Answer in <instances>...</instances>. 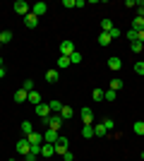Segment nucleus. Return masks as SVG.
Instances as JSON below:
<instances>
[{"instance_id":"obj_1","label":"nucleus","mask_w":144,"mask_h":161,"mask_svg":"<svg viewBox=\"0 0 144 161\" xmlns=\"http://www.w3.org/2000/svg\"><path fill=\"white\" fill-rule=\"evenodd\" d=\"M62 115L60 113H53L51 118H46V125H48V130H55V132H60V128H62Z\"/></svg>"},{"instance_id":"obj_2","label":"nucleus","mask_w":144,"mask_h":161,"mask_svg":"<svg viewBox=\"0 0 144 161\" xmlns=\"http://www.w3.org/2000/svg\"><path fill=\"white\" fill-rule=\"evenodd\" d=\"M65 152H70V140L67 137H58V142H55V154L62 156Z\"/></svg>"},{"instance_id":"obj_3","label":"nucleus","mask_w":144,"mask_h":161,"mask_svg":"<svg viewBox=\"0 0 144 161\" xmlns=\"http://www.w3.org/2000/svg\"><path fill=\"white\" fill-rule=\"evenodd\" d=\"M75 53V43L70 39H65V41H60V55H65V58H70V55Z\"/></svg>"},{"instance_id":"obj_4","label":"nucleus","mask_w":144,"mask_h":161,"mask_svg":"<svg viewBox=\"0 0 144 161\" xmlns=\"http://www.w3.org/2000/svg\"><path fill=\"white\" fill-rule=\"evenodd\" d=\"M27 140H29V144H31V147H41V144H43V135L34 130L31 135H27Z\"/></svg>"},{"instance_id":"obj_5","label":"nucleus","mask_w":144,"mask_h":161,"mask_svg":"<svg viewBox=\"0 0 144 161\" xmlns=\"http://www.w3.org/2000/svg\"><path fill=\"white\" fill-rule=\"evenodd\" d=\"M79 115H82V120H84V125H91V123H94V111H91L89 106H84L82 111H79Z\"/></svg>"},{"instance_id":"obj_6","label":"nucleus","mask_w":144,"mask_h":161,"mask_svg":"<svg viewBox=\"0 0 144 161\" xmlns=\"http://www.w3.org/2000/svg\"><path fill=\"white\" fill-rule=\"evenodd\" d=\"M36 115H39V118H43V120H46V118H51V106H48V103H39V106H36Z\"/></svg>"},{"instance_id":"obj_7","label":"nucleus","mask_w":144,"mask_h":161,"mask_svg":"<svg viewBox=\"0 0 144 161\" xmlns=\"http://www.w3.org/2000/svg\"><path fill=\"white\" fill-rule=\"evenodd\" d=\"M17 152H19L22 156H27L29 152H31V144H29V140H27V137H24V140H19V142H17Z\"/></svg>"},{"instance_id":"obj_8","label":"nucleus","mask_w":144,"mask_h":161,"mask_svg":"<svg viewBox=\"0 0 144 161\" xmlns=\"http://www.w3.org/2000/svg\"><path fill=\"white\" fill-rule=\"evenodd\" d=\"M14 12L22 14V17H27L29 14V5L24 3V0H17V3H14Z\"/></svg>"},{"instance_id":"obj_9","label":"nucleus","mask_w":144,"mask_h":161,"mask_svg":"<svg viewBox=\"0 0 144 161\" xmlns=\"http://www.w3.org/2000/svg\"><path fill=\"white\" fill-rule=\"evenodd\" d=\"M53 154H55V144H48V142H43V144H41V156L51 159Z\"/></svg>"},{"instance_id":"obj_10","label":"nucleus","mask_w":144,"mask_h":161,"mask_svg":"<svg viewBox=\"0 0 144 161\" xmlns=\"http://www.w3.org/2000/svg\"><path fill=\"white\" fill-rule=\"evenodd\" d=\"M58 137H60V135L55 132V130H46V132H43V142H48V144H55Z\"/></svg>"},{"instance_id":"obj_11","label":"nucleus","mask_w":144,"mask_h":161,"mask_svg":"<svg viewBox=\"0 0 144 161\" xmlns=\"http://www.w3.org/2000/svg\"><path fill=\"white\" fill-rule=\"evenodd\" d=\"M24 24H27L29 29H34V27H39V17H36L34 12H29L27 17H24Z\"/></svg>"},{"instance_id":"obj_12","label":"nucleus","mask_w":144,"mask_h":161,"mask_svg":"<svg viewBox=\"0 0 144 161\" xmlns=\"http://www.w3.org/2000/svg\"><path fill=\"white\" fill-rule=\"evenodd\" d=\"M31 12H34L36 17H41V14H46V12H48V5H46V3H36V5L31 7Z\"/></svg>"},{"instance_id":"obj_13","label":"nucleus","mask_w":144,"mask_h":161,"mask_svg":"<svg viewBox=\"0 0 144 161\" xmlns=\"http://www.w3.org/2000/svg\"><path fill=\"white\" fill-rule=\"evenodd\" d=\"M27 101L29 103H34V106H39V103H41V94H39V92H29V96H27Z\"/></svg>"},{"instance_id":"obj_14","label":"nucleus","mask_w":144,"mask_h":161,"mask_svg":"<svg viewBox=\"0 0 144 161\" xmlns=\"http://www.w3.org/2000/svg\"><path fill=\"white\" fill-rule=\"evenodd\" d=\"M60 80V72L58 70H48L46 72V82H51V84H55V82Z\"/></svg>"},{"instance_id":"obj_15","label":"nucleus","mask_w":144,"mask_h":161,"mask_svg":"<svg viewBox=\"0 0 144 161\" xmlns=\"http://www.w3.org/2000/svg\"><path fill=\"white\" fill-rule=\"evenodd\" d=\"M108 67L110 70H120V67H123V60H120L118 55H113V58H108Z\"/></svg>"},{"instance_id":"obj_16","label":"nucleus","mask_w":144,"mask_h":161,"mask_svg":"<svg viewBox=\"0 0 144 161\" xmlns=\"http://www.w3.org/2000/svg\"><path fill=\"white\" fill-rule=\"evenodd\" d=\"M60 115H62V120H70V118L75 115V111H72V106H65V103H62V111H60Z\"/></svg>"},{"instance_id":"obj_17","label":"nucleus","mask_w":144,"mask_h":161,"mask_svg":"<svg viewBox=\"0 0 144 161\" xmlns=\"http://www.w3.org/2000/svg\"><path fill=\"white\" fill-rule=\"evenodd\" d=\"M27 96H29V92H24L22 87L14 92V101H19V103H24V101H27Z\"/></svg>"},{"instance_id":"obj_18","label":"nucleus","mask_w":144,"mask_h":161,"mask_svg":"<svg viewBox=\"0 0 144 161\" xmlns=\"http://www.w3.org/2000/svg\"><path fill=\"white\" fill-rule=\"evenodd\" d=\"M108 135V130L103 128V123H99V125H94V137H106Z\"/></svg>"},{"instance_id":"obj_19","label":"nucleus","mask_w":144,"mask_h":161,"mask_svg":"<svg viewBox=\"0 0 144 161\" xmlns=\"http://www.w3.org/2000/svg\"><path fill=\"white\" fill-rule=\"evenodd\" d=\"M110 41H113V39H110V34H99V43H101V46H110Z\"/></svg>"},{"instance_id":"obj_20","label":"nucleus","mask_w":144,"mask_h":161,"mask_svg":"<svg viewBox=\"0 0 144 161\" xmlns=\"http://www.w3.org/2000/svg\"><path fill=\"white\" fill-rule=\"evenodd\" d=\"M113 27H115V24H113L110 19H101V31H103V34H108Z\"/></svg>"},{"instance_id":"obj_21","label":"nucleus","mask_w":144,"mask_h":161,"mask_svg":"<svg viewBox=\"0 0 144 161\" xmlns=\"http://www.w3.org/2000/svg\"><path fill=\"white\" fill-rule=\"evenodd\" d=\"M48 106H51V113H60V111H62V103H60V101H51V103H48Z\"/></svg>"},{"instance_id":"obj_22","label":"nucleus","mask_w":144,"mask_h":161,"mask_svg":"<svg viewBox=\"0 0 144 161\" xmlns=\"http://www.w3.org/2000/svg\"><path fill=\"white\" fill-rule=\"evenodd\" d=\"M10 41H12V31H0V43H10Z\"/></svg>"},{"instance_id":"obj_23","label":"nucleus","mask_w":144,"mask_h":161,"mask_svg":"<svg viewBox=\"0 0 144 161\" xmlns=\"http://www.w3.org/2000/svg\"><path fill=\"white\" fill-rule=\"evenodd\" d=\"M130 51H132V53H142L144 43H142V41H135V43H130Z\"/></svg>"},{"instance_id":"obj_24","label":"nucleus","mask_w":144,"mask_h":161,"mask_svg":"<svg viewBox=\"0 0 144 161\" xmlns=\"http://www.w3.org/2000/svg\"><path fill=\"white\" fill-rule=\"evenodd\" d=\"M82 137H87V140L94 137V125H84V128H82Z\"/></svg>"},{"instance_id":"obj_25","label":"nucleus","mask_w":144,"mask_h":161,"mask_svg":"<svg viewBox=\"0 0 144 161\" xmlns=\"http://www.w3.org/2000/svg\"><path fill=\"white\" fill-rule=\"evenodd\" d=\"M125 36H127V41H130V43H135V41H139V31H135V29H130V31L125 34Z\"/></svg>"},{"instance_id":"obj_26","label":"nucleus","mask_w":144,"mask_h":161,"mask_svg":"<svg viewBox=\"0 0 144 161\" xmlns=\"http://www.w3.org/2000/svg\"><path fill=\"white\" fill-rule=\"evenodd\" d=\"M132 29H135V31H142V29H144V19L135 17V19H132Z\"/></svg>"},{"instance_id":"obj_27","label":"nucleus","mask_w":144,"mask_h":161,"mask_svg":"<svg viewBox=\"0 0 144 161\" xmlns=\"http://www.w3.org/2000/svg\"><path fill=\"white\" fill-rule=\"evenodd\" d=\"M22 132H24V135H31V132H34V125H31L29 120H24V123H22Z\"/></svg>"},{"instance_id":"obj_28","label":"nucleus","mask_w":144,"mask_h":161,"mask_svg":"<svg viewBox=\"0 0 144 161\" xmlns=\"http://www.w3.org/2000/svg\"><path fill=\"white\" fill-rule=\"evenodd\" d=\"M22 89L24 92H34V80H24L22 82Z\"/></svg>"},{"instance_id":"obj_29","label":"nucleus","mask_w":144,"mask_h":161,"mask_svg":"<svg viewBox=\"0 0 144 161\" xmlns=\"http://www.w3.org/2000/svg\"><path fill=\"white\" fill-rule=\"evenodd\" d=\"M70 63H72V65H79V63H82V53H77V51H75V53L70 55Z\"/></svg>"},{"instance_id":"obj_30","label":"nucleus","mask_w":144,"mask_h":161,"mask_svg":"<svg viewBox=\"0 0 144 161\" xmlns=\"http://www.w3.org/2000/svg\"><path fill=\"white\" fill-rule=\"evenodd\" d=\"M115 96H118V92H113V89L103 92V99H106V101H115Z\"/></svg>"},{"instance_id":"obj_31","label":"nucleus","mask_w":144,"mask_h":161,"mask_svg":"<svg viewBox=\"0 0 144 161\" xmlns=\"http://www.w3.org/2000/svg\"><path fill=\"white\" fill-rule=\"evenodd\" d=\"M72 63H70V58H65V55H60L58 58V67H70Z\"/></svg>"},{"instance_id":"obj_32","label":"nucleus","mask_w":144,"mask_h":161,"mask_svg":"<svg viewBox=\"0 0 144 161\" xmlns=\"http://www.w3.org/2000/svg\"><path fill=\"white\" fill-rule=\"evenodd\" d=\"M132 130H135V135H144V123H142V120L135 123V125H132Z\"/></svg>"},{"instance_id":"obj_33","label":"nucleus","mask_w":144,"mask_h":161,"mask_svg":"<svg viewBox=\"0 0 144 161\" xmlns=\"http://www.w3.org/2000/svg\"><path fill=\"white\" fill-rule=\"evenodd\" d=\"M110 89H113V92L123 89V80H110Z\"/></svg>"},{"instance_id":"obj_34","label":"nucleus","mask_w":144,"mask_h":161,"mask_svg":"<svg viewBox=\"0 0 144 161\" xmlns=\"http://www.w3.org/2000/svg\"><path fill=\"white\" fill-rule=\"evenodd\" d=\"M135 72H137V75H142V77H144V60L135 63Z\"/></svg>"},{"instance_id":"obj_35","label":"nucleus","mask_w":144,"mask_h":161,"mask_svg":"<svg viewBox=\"0 0 144 161\" xmlns=\"http://www.w3.org/2000/svg\"><path fill=\"white\" fill-rule=\"evenodd\" d=\"M103 128L108 130V132H113V128H115V123L110 120V118H106V120H103Z\"/></svg>"},{"instance_id":"obj_36","label":"nucleus","mask_w":144,"mask_h":161,"mask_svg":"<svg viewBox=\"0 0 144 161\" xmlns=\"http://www.w3.org/2000/svg\"><path fill=\"white\" fill-rule=\"evenodd\" d=\"M110 39H120V36H123V31H120V29H118V27H113V29H110Z\"/></svg>"},{"instance_id":"obj_37","label":"nucleus","mask_w":144,"mask_h":161,"mask_svg":"<svg viewBox=\"0 0 144 161\" xmlns=\"http://www.w3.org/2000/svg\"><path fill=\"white\" fill-rule=\"evenodd\" d=\"M94 101H103V89H94Z\"/></svg>"},{"instance_id":"obj_38","label":"nucleus","mask_w":144,"mask_h":161,"mask_svg":"<svg viewBox=\"0 0 144 161\" xmlns=\"http://www.w3.org/2000/svg\"><path fill=\"white\" fill-rule=\"evenodd\" d=\"M62 7H70V10H72V7H75V0H62Z\"/></svg>"},{"instance_id":"obj_39","label":"nucleus","mask_w":144,"mask_h":161,"mask_svg":"<svg viewBox=\"0 0 144 161\" xmlns=\"http://www.w3.org/2000/svg\"><path fill=\"white\" fill-rule=\"evenodd\" d=\"M62 159H65V161H75V156H72V152H65V154H62Z\"/></svg>"},{"instance_id":"obj_40","label":"nucleus","mask_w":144,"mask_h":161,"mask_svg":"<svg viewBox=\"0 0 144 161\" xmlns=\"http://www.w3.org/2000/svg\"><path fill=\"white\" fill-rule=\"evenodd\" d=\"M24 161H36V154H31V152H29V154L24 156Z\"/></svg>"},{"instance_id":"obj_41","label":"nucleus","mask_w":144,"mask_h":161,"mask_svg":"<svg viewBox=\"0 0 144 161\" xmlns=\"http://www.w3.org/2000/svg\"><path fill=\"white\" fill-rule=\"evenodd\" d=\"M139 41H142V43H144V29H142V31H139Z\"/></svg>"},{"instance_id":"obj_42","label":"nucleus","mask_w":144,"mask_h":161,"mask_svg":"<svg viewBox=\"0 0 144 161\" xmlns=\"http://www.w3.org/2000/svg\"><path fill=\"white\" fill-rule=\"evenodd\" d=\"M3 77H5V67H0V80H3Z\"/></svg>"},{"instance_id":"obj_43","label":"nucleus","mask_w":144,"mask_h":161,"mask_svg":"<svg viewBox=\"0 0 144 161\" xmlns=\"http://www.w3.org/2000/svg\"><path fill=\"white\" fill-rule=\"evenodd\" d=\"M0 67H3V58H0Z\"/></svg>"},{"instance_id":"obj_44","label":"nucleus","mask_w":144,"mask_h":161,"mask_svg":"<svg viewBox=\"0 0 144 161\" xmlns=\"http://www.w3.org/2000/svg\"><path fill=\"white\" fill-rule=\"evenodd\" d=\"M0 48H3V43H0Z\"/></svg>"},{"instance_id":"obj_45","label":"nucleus","mask_w":144,"mask_h":161,"mask_svg":"<svg viewBox=\"0 0 144 161\" xmlns=\"http://www.w3.org/2000/svg\"><path fill=\"white\" fill-rule=\"evenodd\" d=\"M10 161H14V159H10Z\"/></svg>"},{"instance_id":"obj_46","label":"nucleus","mask_w":144,"mask_h":161,"mask_svg":"<svg viewBox=\"0 0 144 161\" xmlns=\"http://www.w3.org/2000/svg\"><path fill=\"white\" fill-rule=\"evenodd\" d=\"M142 159H144V154H142Z\"/></svg>"}]
</instances>
